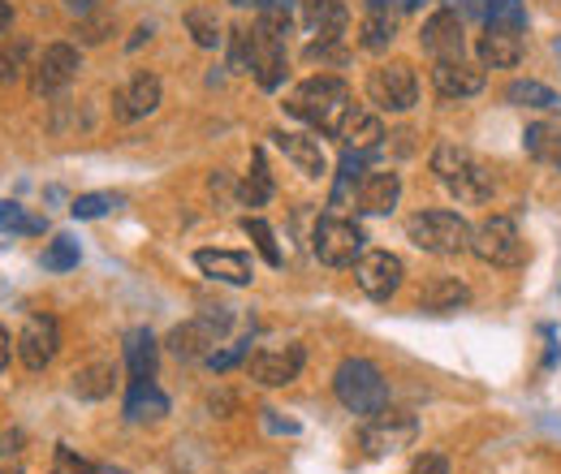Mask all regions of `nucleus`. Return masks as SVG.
Masks as SVG:
<instances>
[{"mask_svg": "<svg viewBox=\"0 0 561 474\" xmlns=\"http://www.w3.org/2000/svg\"><path fill=\"white\" fill-rule=\"evenodd\" d=\"M351 104H354L351 86H346L342 78H333V73H316V78H307V82H298V86L289 91L285 113L298 117V122H307L316 135L337 138L342 122H346V113H351Z\"/></svg>", "mask_w": 561, "mask_h": 474, "instance_id": "nucleus-1", "label": "nucleus"}, {"mask_svg": "<svg viewBox=\"0 0 561 474\" xmlns=\"http://www.w3.org/2000/svg\"><path fill=\"white\" fill-rule=\"evenodd\" d=\"M432 173H436V182H440L458 204H467V207L489 204L492 190H496L489 164H484L476 151L458 147V142H436V151H432Z\"/></svg>", "mask_w": 561, "mask_h": 474, "instance_id": "nucleus-2", "label": "nucleus"}, {"mask_svg": "<svg viewBox=\"0 0 561 474\" xmlns=\"http://www.w3.org/2000/svg\"><path fill=\"white\" fill-rule=\"evenodd\" d=\"M289 13H260L251 26V73L264 91H280L285 73H289Z\"/></svg>", "mask_w": 561, "mask_h": 474, "instance_id": "nucleus-3", "label": "nucleus"}, {"mask_svg": "<svg viewBox=\"0 0 561 474\" xmlns=\"http://www.w3.org/2000/svg\"><path fill=\"white\" fill-rule=\"evenodd\" d=\"M471 224L449 211V207H432V211H415L407 220V238L427 251V255H440V259H454V255H467L471 251Z\"/></svg>", "mask_w": 561, "mask_h": 474, "instance_id": "nucleus-4", "label": "nucleus"}, {"mask_svg": "<svg viewBox=\"0 0 561 474\" xmlns=\"http://www.w3.org/2000/svg\"><path fill=\"white\" fill-rule=\"evenodd\" d=\"M333 393H337V402L351 409V414H358V418H371V414H380V409L389 406V384H385L380 367L367 362V358H346V362L337 367Z\"/></svg>", "mask_w": 561, "mask_h": 474, "instance_id": "nucleus-5", "label": "nucleus"}, {"mask_svg": "<svg viewBox=\"0 0 561 474\" xmlns=\"http://www.w3.org/2000/svg\"><path fill=\"white\" fill-rule=\"evenodd\" d=\"M311 251L324 268H354L367 251V233H363V224H354L346 216H320L316 233H311Z\"/></svg>", "mask_w": 561, "mask_h": 474, "instance_id": "nucleus-6", "label": "nucleus"}, {"mask_svg": "<svg viewBox=\"0 0 561 474\" xmlns=\"http://www.w3.org/2000/svg\"><path fill=\"white\" fill-rule=\"evenodd\" d=\"M471 255L489 268H523L527 264V242L510 216H489L471 233Z\"/></svg>", "mask_w": 561, "mask_h": 474, "instance_id": "nucleus-7", "label": "nucleus"}, {"mask_svg": "<svg viewBox=\"0 0 561 474\" xmlns=\"http://www.w3.org/2000/svg\"><path fill=\"white\" fill-rule=\"evenodd\" d=\"M367 104L376 113H411L420 104V78L407 61H385L367 73Z\"/></svg>", "mask_w": 561, "mask_h": 474, "instance_id": "nucleus-8", "label": "nucleus"}, {"mask_svg": "<svg viewBox=\"0 0 561 474\" xmlns=\"http://www.w3.org/2000/svg\"><path fill=\"white\" fill-rule=\"evenodd\" d=\"M78 69H82V57H78L73 44H48V48L35 57V66H31V95H35V100L61 95L73 78H78Z\"/></svg>", "mask_w": 561, "mask_h": 474, "instance_id": "nucleus-9", "label": "nucleus"}, {"mask_svg": "<svg viewBox=\"0 0 561 474\" xmlns=\"http://www.w3.org/2000/svg\"><path fill=\"white\" fill-rule=\"evenodd\" d=\"M415 436H420V423H415V414L385 406L380 414H371V418H367V427H363L358 444L367 449V458H385V453H398V449H407Z\"/></svg>", "mask_w": 561, "mask_h": 474, "instance_id": "nucleus-10", "label": "nucleus"}, {"mask_svg": "<svg viewBox=\"0 0 561 474\" xmlns=\"http://www.w3.org/2000/svg\"><path fill=\"white\" fill-rule=\"evenodd\" d=\"M229 307H220V315H199V320H186V324H178L173 333H169V354L173 358H182V362H199V358H208L211 345L225 337V328H229Z\"/></svg>", "mask_w": 561, "mask_h": 474, "instance_id": "nucleus-11", "label": "nucleus"}, {"mask_svg": "<svg viewBox=\"0 0 561 474\" xmlns=\"http://www.w3.org/2000/svg\"><path fill=\"white\" fill-rule=\"evenodd\" d=\"M302 367H307V349H302V345H268V349H255V354L247 358L251 380L264 384V389H285V384H294V380L302 375Z\"/></svg>", "mask_w": 561, "mask_h": 474, "instance_id": "nucleus-12", "label": "nucleus"}, {"mask_svg": "<svg viewBox=\"0 0 561 474\" xmlns=\"http://www.w3.org/2000/svg\"><path fill=\"white\" fill-rule=\"evenodd\" d=\"M160 100H164V86H160V78L156 73H130L117 91H113V117L122 122V126H135L142 117H151L156 108H160Z\"/></svg>", "mask_w": 561, "mask_h": 474, "instance_id": "nucleus-13", "label": "nucleus"}, {"mask_svg": "<svg viewBox=\"0 0 561 474\" xmlns=\"http://www.w3.org/2000/svg\"><path fill=\"white\" fill-rule=\"evenodd\" d=\"M402 276H407V264L393 251H363V259L354 264L358 289L367 298H376V302H389L402 289Z\"/></svg>", "mask_w": 561, "mask_h": 474, "instance_id": "nucleus-14", "label": "nucleus"}, {"mask_svg": "<svg viewBox=\"0 0 561 474\" xmlns=\"http://www.w3.org/2000/svg\"><path fill=\"white\" fill-rule=\"evenodd\" d=\"M420 44H423V53H427L432 61H462V57H467V31H462V13H454V9L432 13V18L423 22Z\"/></svg>", "mask_w": 561, "mask_h": 474, "instance_id": "nucleus-15", "label": "nucleus"}, {"mask_svg": "<svg viewBox=\"0 0 561 474\" xmlns=\"http://www.w3.org/2000/svg\"><path fill=\"white\" fill-rule=\"evenodd\" d=\"M13 340H18L22 367H26V371H44V367L57 358V349H61V324H57L53 315H31Z\"/></svg>", "mask_w": 561, "mask_h": 474, "instance_id": "nucleus-16", "label": "nucleus"}, {"mask_svg": "<svg viewBox=\"0 0 561 474\" xmlns=\"http://www.w3.org/2000/svg\"><path fill=\"white\" fill-rule=\"evenodd\" d=\"M484 82H489L484 66H471L467 57L462 61H436L432 66V86H436L440 100H471V95L484 91Z\"/></svg>", "mask_w": 561, "mask_h": 474, "instance_id": "nucleus-17", "label": "nucleus"}, {"mask_svg": "<svg viewBox=\"0 0 561 474\" xmlns=\"http://www.w3.org/2000/svg\"><path fill=\"white\" fill-rule=\"evenodd\" d=\"M273 142H277L280 151H285V160L302 173V177H311V182H320L324 173H329V155H324V147H320V135H294V130H273Z\"/></svg>", "mask_w": 561, "mask_h": 474, "instance_id": "nucleus-18", "label": "nucleus"}, {"mask_svg": "<svg viewBox=\"0 0 561 474\" xmlns=\"http://www.w3.org/2000/svg\"><path fill=\"white\" fill-rule=\"evenodd\" d=\"M195 268L220 285H251L255 280V264L247 251H195Z\"/></svg>", "mask_w": 561, "mask_h": 474, "instance_id": "nucleus-19", "label": "nucleus"}, {"mask_svg": "<svg viewBox=\"0 0 561 474\" xmlns=\"http://www.w3.org/2000/svg\"><path fill=\"white\" fill-rule=\"evenodd\" d=\"M402 199V177L393 173V169H376V173H367L363 177V186H358V211L363 216H389L393 207Z\"/></svg>", "mask_w": 561, "mask_h": 474, "instance_id": "nucleus-20", "label": "nucleus"}, {"mask_svg": "<svg viewBox=\"0 0 561 474\" xmlns=\"http://www.w3.org/2000/svg\"><path fill=\"white\" fill-rule=\"evenodd\" d=\"M398 35V13L389 0H367L363 22H358V48L363 53H385Z\"/></svg>", "mask_w": 561, "mask_h": 474, "instance_id": "nucleus-21", "label": "nucleus"}, {"mask_svg": "<svg viewBox=\"0 0 561 474\" xmlns=\"http://www.w3.org/2000/svg\"><path fill=\"white\" fill-rule=\"evenodd\" d=\"M302 26L311 39H342L351 26V9L342 0H307L302 4Z\"/></svg>", "mask_w": 561, "mask_h": 474, "instance_id": "nucleus-22", "label": "nucleus"}, {"mask_svg": "<svg viewBox=\"0 0 561 474\" xmlns=\"http://www.w3.org/2000/svg\"><path fill=\"white\" fill-rule=\"evenodd\" d=\"M471 302V289L458 280V276H436L427 280L420 293V311H432V315H454Z\"/></svg>", "mask_w": 561, "mask_h": 474, "instance_id": "nucleus-23", "label": "nucleus"}, {"mask_svg": "<svg viewBox=\"0 0 561 474\" xmlns=\"http://www.w3.org/2000/svg\"><path fill=\"white\" fill-rule=\"evenodd\" d=\"M337 138L346 142V151H363V155H371V151L380 147V138H385V126H380V117H376V113H367V108L351 104V113H346V122H342Z\"/></svg>", "mask_w": 561, "mask_h": 474, "instance_id": "nucleus-24", "label": "nucleus"}, {"mask_svg": "<svg viewBox=\"0 0 561 474\" xmlns=\"http://www.w3.org/2000/svg\"><path fill=\"white\" fill-rule=\"evenodd\" d=\"M117 389V367L113 362H87L70 375V393L78 402H104Z\"/></svg>", "mask_w": 561, "mask_h": 474, "instance_id": "nucleus-25", "label": "nucleus"}, {"mask_svg": "<svg viewBox=\"0 0 561 474\" xmlns=\"http://www.w3.org/2000/svg\"><path fill=\"white\" fill-rule=\"evenodd\" d=\"M169 414V397L160 393L156 380H130V393H126V418L130 423H160Z\"/></svg>", "mask_w": 561, "mask_h": 474, "instance_id": "nucleus-26", "label": "nucleus"}, {"mask_svg": "<svg viewBox=\"0 0 561 474\" xmlns=\"http://www.w3.org/2000/svg\"><path fill=\"white\" fill-rule=\"evenodd\" d=\"M480 66L484 69H514L523 61V35H514V31H492L480 39Z\"/></svg>", "mask_w": 561, "mask_h": 474, "instance_id": "nucleus-27", "label": "nucleus"}, {"mask_svg": "<svg viewBox=\"0 0 561 474\" xmlns=\"http://www.w3.org/2000/svg\"><path fill=\"white\" fill-rule=\"evenodd\" d=\"M505 104L514 108H536V113H561V95L553 86L536 82V78H518L505 86Z\"/></svg>", "mask_w": 561, "mask_h": 474, "instance_id": "nucleus-28", "label": "nucleus"}, {"mask_svg": "<svg viewBox=\"0 0 561 474\" xmlns=\"http://www.w3.org/2000/svg\"><path fill=\"white\" fill-rule=\"evenodd\" d=\"M156 367H160V345L147 328H135L126 337V371H130V380H156Z\"/></svg>", "mask_w": 561, "mask_h": 474, "instance_id": "nucleus-29", "label": "nucleus"}, {"mask_svg": "<svg viewBox=\"0 0 561 474\" xmlns=\"http://www.w3.org/2000/svg\"><path fill=\"white\" fill-rule=\"evenodd\" d=\"M273 195H277V186H273L268 160H264V151H255V155H251V173H247V177H242V186H238V204H242V207H264Z\"/></svg>", "mask_w": 561, "mask_h": 474, "instance_id": "nucleus-30", "label": "nucleus"}, {"mask_svg": "<svg viewBox=\"0 0 561 474\" xmlns=\"http://www.w3.org/2000/svg\"><path fill=\"white\" fill-rule=\"evenodd\" d=\"M367 177V155L363 151H346L342 164H337V186H333V207H351L358 199V186Z\"/></svg>", "mask_w": 561, "mask_h": 474, "instance_id": "nucleus-31", "label": "nucleus"}, {"mask_svg": "<svg viewBox=\"0 0 561 474\" xmlns=\"http://www.w3.org/2000/svg\"><path fill=\"white\" fill-rule=\"evenodd\" d=\"M523 147H527V155H531V160L561 169V130L558 126H549V122L527 126V130H523Z\"/></svg>", "mask_w": 561, "mask_h": 474, "instance_id": "nucleus-32", "label": "nucleus"}, {"mask_svg": "<svg viewBox=\"0 0 561 474\" xmlns=\"http://www.w3.org/2000/svg\"><path fill=\"white\" fill-rule=\"evenodd\" d=\"M242 233L255 242V251L264 255L268 268H280V264H285V255H280V246H277V233H273V224H268L264 216H242Z\"/></svg>", "mask_w": 561, "mask_h": 474, "instance_id": "nucleus-33", "label": "nucleus"}, {"mask_svg": "<svg viewBox=\"0 0 561 474\" xmlns=\"http://www.w3.org/2000/svg\"><path fill=\"white\" fill-rule=\"evenodd\" d=\"M484 18H489L492 31H514V35L527 31V4L523 0H489Z\"/></svg>", "mask_w": 561, "mask_h": 474, "instance_id": "nucleus-34", "label": "nucleus"}, {"mask_svg": "<svg viewBox=\"0 0 561 474\" xmlns=\"http://www.w3.org/2000/svg\"><path fill=\"white\" fill-rule=\"evenodd\" d=\"M78 259H82V246H78V238L70 233H57L53 242H48V251H44V271H70L78 268Z\"/></svg>", "mask_w": 561, "mask_h": 474, "instance_id": "nucleus-35", "label": "nucleus"}, {"mask_svg": "<svg viewBox=\"0 0 561 474\" xmlns=\"http://www.w3.org/2000/svg\"><path fill=\"white\" fill-rule=\"evenodd\" d=\"M26 53H31L26 39H4V44H0V86L18 82V78L26 73Z\"/></svg>", "mask_w": 561, "mask_h": 474, "instance_id": "nucleus-36", "label": "nucleus"}, {"mask_svg": "<svg viewBox=\"0 0 561 474\" xmlns=\"http://www.w3.org/2000/svg\"><path fill=\"white\" fill-rule=\"evenodd\" d=\"M186 31L195 35L199 48H220V39H225L216 13H208V9H191V13H186Z\"/></svg>", "mask_w": 561, "mask_h": 474, "instance_id": "nucleus-37", "label": "nucleus"}, {"mask_svg": "<svg viewBox=\"0 0 561 474\" xmlns=\"http://www.w3.org/2000/svg\"><path fill=\"white\" fill-rule=\"evenodd\" d=\"M113 207H122L117 195H78L70 204L73 220H100V216H108Z\"/></svg>", "mask_w": 561, "mask_h": 474, "instance_id": "nucleus-38", "label": "nucleus"}, {"mask_svg": "<svg viewBox=\"0 0 561 474\" xmlns=\"http://www.w3.org/2000/svg\"><path fill=\"white\" fill-rule=\"evenodd\" d=\"M311 66H346V48H342V39H311L307 44V53H302Z\"/></svg>", "mask_w": 561, "mask_h": 474, "instance_id": "nucleus-39", "label": "nucleus"}, {"mask_svg": "<svg viewBox=\"0 0 561 474\" xmlns=\"http://www.w3.org/2000/svg\"><path fill=\"white\" fill-rule=\"evenodd\" d=\"M108 31H113V18H108V13H82V22L73 26L78 44H104Z\"/></svg>", "mask_w": 561, "mask_h": 474, "instance_id": "nucleus-40", "label": "nucleus"}, {"mask_svg": "<svg viewBox=\"0 0 561 474\" xmlns=\"http://www.w3.org/2000/svg\"><path fill=\"white\" fill-rule=\"evenodd\" d=\"M44 233V220H31L18 204H0V233Z\"/></svg>", "mask_w": 561, "mask_h": 474, "instance_id": "nucleus-41", "label": "nucleus"}, {"mask_svg": "<svg viewBox=\"0 0 561 474\" xmlns=\"http://www.w3.org/2000/svg\"><path fill=\"white\" fill-rule=\"evenodd\" d=\"M242 358H251V340H238V345H229V349H211L204 362H208L211 371H229V367H238Z\"/></svg>", "mask_w": 561, "mask_h": 474, "instance_id": "nucleus-42", "label": "nucleus"}, {"mask_svg": "<svg viewBox=\"0 0 561 474\" xmlns=\"http://www.w3.org/2000/svg\"><path fill=\"white\" fill-rule=\"evenodd\" d=\"M57 471L61 474H108V471H100V466H91V462H82V458H73V449H57Z\"/></svg>", "mask_w": 561, "mask_h": 474, "instance_id": "nucleus-43", "label": "nucleus"}, {"mask_svg": "<svg viewBox=\"0 0 561 474\" xmlns=\"http://www.w3.org/2000/svg\"><path fill=\"white\" fill-rule=\"evenodd\" d=\"M233 69H251V31H233V53H229Z\"/></svg>", "mask_w": 561, "mask_h": 474, "instance_id": "nucleus-44", "label": "nucleus"}, {"mask_svg": "<svg viewBox=\"0 0 561 474\" xmlns=\"http://www.w3.org/2000/svg\"><path fill=\"white\" fill-rule=\"evenodd\" d=\"M22 444H26V436H22L18 427H13V431H4V436H0V458H18V453H22Z\"/></svg>", "mask_w": 561, "mask_h": 474, "instance_id": "nucleus-45", "label": "nucleus"}, {"mask_svg": "<svg viewBox=\"0 0 561 474\" xmlns=\"http://www.w3.org/2000/svg\"><path fill=\"white\" fill-rule=\"evenodd\" d=\"M411 474H449V462L440 458V453H427V458H420L415 462V471Z\"/></svg>", "mask_w": 561, "mask_h": 474, "instance_id": "nucleus-46", "label": "nucleus"}, {"mask_svg": "<svg viewBox=\"0 0 561 474\" xmlns=\"http://www.w3.org/2000/svg\"><path fill=\"white\" fill-rule=\"evenodd\" d=\"M264 427H268V431H285V436H294V431H298V423H289V418L280 423L277 409H264Z\"/></svg>", "mask_w": 561, "mask_h": 474, "instance_id": "nucleus-47", "label": "nucleus"}, {"mask_svg": "<svg viewBox=\"0 0 561 474\" xmlns=\"http://www.w3.org/2000/svg\"><path fill=\"white\" fill-rule=\"evenodd\" d=\"M13 354H18V340L9 337V328L0 324V371L9 367V358H13Z\"/></svg>", "mask_w": 561, "mask_h": 474, "instance_id": "nucleus-48", "label": "nucleus"}, {"mask_svg": "<svg viewBox=\"0 0 561 474\" xmlns=\"http://www.w3.org/2000/svg\"><path fill=\"white\" fill-rule=\"evenodd\" d=\"M454 4V13H484L489 9V0H449Z\"/></svg>", "mask_w": 561, "mask_h": 474, "instance_id": "nucleus-49", "label": "nucleus"}, {"mask_svg": "<svg viewBox=\"0 0 561 474\" xmlns=\"http://www.w3.org/2000/svg\"><path fill=\"white\" fill-rule=\"evenodd\" d=\"M289 4H294V0H255L260 13H289Z\"/></svg>", "mask_w": 561, "mask_h": 474, "instance_id": "nucleus-50", "label": "nucleus"}, {"mask_svg": "<svg viewBox=\"0 0 561 474\" xmlns=\"http://www.w3.org/2000/svg\"><path fill=\"white\" fill-rule=\"evenodd\" d=\"M9 26H13V4H9V0H0V35H4Z\"/></svg>", "mask_w": 561, "mask_h": 474, "instance_id": "nucleus-51", "label": "nucleus"}, {"mask_svg": "<svg viewBox=\"0 0 561 474\" xmlns=\"http://www.w3.org/2000/svg\"><path fill=\"white\" fill-rule=\"evenodd\" d=\"M402 9H420V0H402Z\"/></svg>", "mask_w": 561, "mask_h": 474, "instance_id": "nucleus-52", "label": "nucleus"}, {"mask_svg": "<svg viewBox=\"0 0 561 474\" xmlns=\"http://www.w3.org/2000/svg\"><path fill=\"white\" fill-rule=\"evenodd\" d=\"M0 474H22V466H9V471H0Z\"/></svg>", "mask_w": 561, "mask_h": 474, "instance_id": "nucleus-53", "label": "nucleus"}, {"mask_svg": "<svg viewBox=\"0 0 561 474\" xmlns=\"http://www.w3.org/2000/svg\"><path fill=\"white\" fill-rule=\"evenodd\" d=\"M53 474H61V471H53Z\"/></svg>", "mask_w": 561, "mask_h": 474, "instance_id": "nucleus-54", "label": "nucleus"}]
</instances>
